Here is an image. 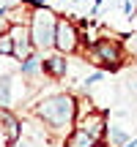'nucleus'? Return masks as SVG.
Instances as JSON below:
<instances>
[{
    "label": "nucleus",
    "instance_id": "f257e3e1",
    "mask_svg": "<svg viewBox=\"0 0 137 147\" xmlns=\"http://www.w3.org/2000/svg\"><path fill=\"white\" fill-rule=\"evenodd\" d=\"M33 117H38L47 125V131L63 142V136L74 128V120H77V95L63 90L44 95L41 101L33 104Z\"/></svg>",
    "mask_w": 137,
    "mask_h": 147
},
{
    "label": "nucleus",
    "instance_id": "f03ea898",
    "mask_svg": "<svg viewBox=\"0 0 137 147\" xmlns=\"http://www.w3.org/2000/svg\"><path fill=\"white\" fill-rule=\"evenodd\" d=\"M58 19H60V16L55 14L52 8H47V5H36V8L30 11V22H27V27H30V38H33L36 52L47 55V52L55 49Z\"/></svg>",
    "mask_w": 137,
    "mask_h": 147
},
{
    "label": "nucleus",
    "instance_id": "7ed1b4c3",
    "mask_svg": "<svg viewBox=\"0 0 137 147\" xmlns=\"http://www.w3.org/2000/svg\"><path fill=\"white\" fill-rule=\"evenodd\" d=\"M88 57L96 65H101V71H118L126 60V49L121 38H99L88 47Z\"/></svg>",
    "mask_w": 137,
    "mask_h": 147
},
{
    "label": "nucleus",
    "instance_id": "20e7f679",
    "mask_svg": "<svg viewBox=\"0 0 137 147\" xmlns=\"http://www.w3.org/2000/svg\"><path fill=\"white\" fill-rule=\"evenodd\" d=\"M79 47H82V30L71 19L60 16L58 19V33H55V49L63 52V55H74Z\"/></svg>",
    "mask_w": 137,
    "mask_h": 147
},
{
    "label": "nucleus",
    "instance_id": "39448f33",
    "mask_svg": "<svg viewBox=\"0 0 137 147\" xmlns=\"http://www.w3.org/2000/svg\"><path fill=\"white\" fill-rule=\"evenodd\" d=\"M8 33H11V41H14V57L16 60H25L30 55H36L27 22H8Z\"/></svg>",
    "mask_w": 137,
    "mask_h": 147
},
{
    "label": "nucleus",
    "instance_id": "423d86ee",
    "mask_svg": "<svg viewBox=\"0 0 137 147\" xmlns=\"http://www.w3.org/2000/svg\"><path fill=\"white\" fill-rule=\"evenodd\" d=\"M68 57L71 55H63V52H58V49H52V52H47L41 57V68H44V76L47 79H63L66 74H68Z\"/></svg>",
    "mask_w": 137,
    "mask_h": 147
},
{
    "label": "nucleus",
    "instance_id": "0eeeda50",
    "mask_svg": "<svg viewBox=\"0 0 137 147\" xmlns=\"http://www.w3.org/2000/svg\"><path fill=\"white\" fill-rule=\"evenodd\" d=\"M0 125H3V134H5V139H8V144L19 139V134H22V120H19L11 109H0Z\"/></svg>",
    "mask_w": 137,
    "mask_h": 147
},
{
    "label": "nucleus",
    "instance_id": "6e6552de",
    "mask_svg": "<svg viewBox=\"0 0 137 147\" xmlns=\"http://www.w3.org/2000/svg\"><path fill=\"white\" fill-rule=\"evenodd\" d=\"M63 147H96L99 142H96L90 134H85L82 128H71V131L63 136V142H60Z\"/></svg>",
    "mask_w": 137,
    "mask_h": 147
},
{
    "label": "nucleus",
    "instance_id": "1a4fd4ad",
    "mask_svg": "<svg viewBox=\"0 0 137 147\" xmlns=\"http://www.w3.org/2000/svg\"><path fill=\"white\" fill-rule=\"evenodd\" d=\"M104 142L110 147H126L129 142H132V136H129L123 128L112 125V123H107V134H104Z\"/></svg>",
    "mask_w": 137,
    "mask_h": 147
},
{
    "label": "nucleus",
    "instance_id": "9d476101",
    "mask_svg": "<svg viewBox=\"0 0 137 147\" xmlns=\"http://www.w3.org/2000/svg\"><path fill=\"white\" fill-rule=\"evenodd\" d=\"M0 55H8V57H14V41H11L8 25L0 30Z\"/></svg>",
    "mask_w": 137,
    "mask_h": 147
},
{
    "label": "nucleus",
    "instance_id": "9b49d317",
    "mask_svg": "<svg viewBox=\"0 0 137 147\" xmlns=\"http://www.w3.org/2000/svg\"><path fill=\"white\" fill-rule=\"evenodd\" d=\"M123 49H126V57H137V33L123 38Z\"/></svg>",
    "mask_w": 137,
    "mask_h": 147
},
{
    "label": "nucleus",
    "instance_id": "f8f14e48",
    "mask_svg": "<svg viewBox=\"0 0 137 147\" xmlns=\"http://www.w3.org/2000/svg\"><path fill=\"white\" fill-rule=\"evenodd\" d=\"M96 147H110V144H107V142H99V144H96Z\"/></svg>",
    "mask_w": 137,
    "mask_h": 147
},
{
    "label": "nucleus",
    "instance_id": "ddd939ff",
    "mask_svg": "<svg viewBox=\"0 0 137 147\" xmlns=\"http://www.w3.org/2000/svg\"><path fill=\"white\" fill-rule=\"evenodd\" d=\"M74 3H85V0H74Z\"/></svg>",
    "mask_w": 137,
    "mask_h": 147
}]
</instances>
